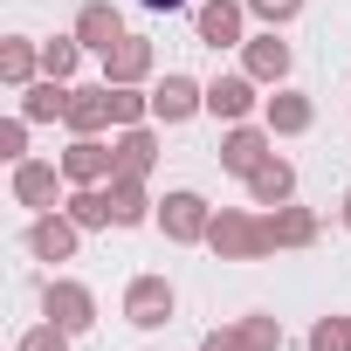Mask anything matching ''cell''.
Listing matches in <instances>:
<instances>
[{
  "instance_id": "obj_1",
  "label": "cell",
  "mask_w": 351,
  "mask_h": 351,
  "mask_svg": "<svg viewBox=\"0 0 351 351\" xmlns=\"http://www.w3.org/2000/svg\"><path fill=\"white\" fill-rule=\"evenodd\" d=\"M145 8H180V0H145Z\"/></svg>"
}]
</instances>
